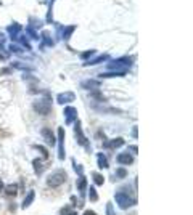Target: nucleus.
Segmentation results:
<instances>
[{"instance_id":"3","label":"nucleus","mask_w":193,"mask_h":215,"mask_svg":"<svg viewBox=\"0 0 193 215\" xmlns=\"http://www.w3.org/2000/svg\"><path fill=\"white\" fill-rule=\"evenodd\" d=\"M84 215H96V213L92 212V210H86V212H84Z\"/></svg>"},{"instance_id":"1","label":"nucleus","mask_w":193,"mask_h":215,"mask_svg":"<svg viewBox=\"0 0 193 215\" xmlns=\"http://www.w3.org/2000/svg\"><path fill=\"white\" fill-rule=\"evenodd\" d=\"M65 178H66V175L63 172H60V173H56V175H53V177L48 178V185L50 186H58V185H61L65 182Z\"/></svg>"},{"instance_id":"2","label":"nucleus","mask_w":193,"mask_h":215,"mask_svg":"<svg viewBox=\"0 0 193 215\" xmlns=\"http://www.w3.org/2000/svg\"><path fill=\"white\" fill-rule=\"evenodd\" d=\"M7 193H8V194H11V196L16 194V185H11L10 188H7Z\"/></svg>"}]
</instances>
